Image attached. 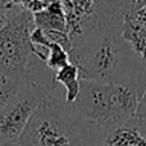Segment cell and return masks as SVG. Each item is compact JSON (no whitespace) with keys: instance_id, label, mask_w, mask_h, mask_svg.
I'll return each mask as SVG.
<instances>
[{"instance_id":"11","label":"cell","mask_w":146,"mask_h":146,"mask_svg":"<svg viewBox=\"0 0 146 146\" xmlns=\"http://www.w3.org/2000/svg\"><path fill=\"white\" fill-rule=\"evenodd\" d=\"M25 78H15L3 74L0 76V109L13 98Z\"/></svg>"},{"instance_id":"13","label":"cell","mask_w":146,"mask_h":146,"mask_svg":"<svg viewBox=\"0 0 146 146\" xmlns=\"http://www.w3.org/2000/svg\"><path fill=\"white\" fill-rule=\"evenodd\" d=\"M13 4H14V3H13V0H0V9L4 10V12L7 13V10L9 9Z\"/></svg>"},{"instance_id":"6","label":"cell","mask_w":146,"mask_h":146,"mask_svg":"<svg viewBox=\"0 0 146 146\" xmlns=\"http://www.w3.org/2000/svg\"><path fill=\"white\" fill-rule=\"evenodd\" d=\"M123 36L142 56L146 51V7L126 14L123 21Z\"/></svg>"},{"instance_id":"15","label":"cell","mask_w":146,"mask_h":146,"mask_svg":"<svg viewBox=\"0 0 146 146\" xmlns=\"http://www.w3.org/2000/svg\"><path fill=\"white\" fill-rule=\"evenodd\" d=\"M137 124H139V128H140V131H141V133L144 135V137L146 139V123L145 122H140L139 119H137Z\"/></svg>"},{"instance_id":"16","label":"cell","mask_w":146,"mask_h":146,"mask_svg":"<svg viewBox=\"0 0 146 146\" xmlns=\"http://www.w3.org/2000/svg\"><path fill=\"white\" fill-rule=\"evenodd\" d=\"M137 119L140 122H145L146 123V111H137Z\"/></svg>"},{"instance_id":"19","label":"cell","mask_w":146,"mask_h":146,"mask_svg":"<svg viewBox=\"0 0 146 146\" xmlns=\"http://www.w3.org/2000/svg\"><path fill=\"white\" fill-rule=\"evenodd\" d=\"M0 76H1V74H0Z\"/></svg>"},{"instance_id":"10","label":"cell","mask_w":146,"mask_h":146,"mask_svg":"<svg viewBox=\"0 0 146 146\" xmlns=\"http://www.w3.org/2000/svg\"><path fill=\"white\" fill-rule=\"evenodd\" d=\"M69 63H71V59H69L68 51L59 44L51 42L50 46H49V53L45 62V66L53 73H55Z\"/></svg>"},{"instance_id":"2","label":"cell","mask_w":146,"mask_h":146,"mask_svg":"<svg viewBox=\"0 0 146 146\" xmlns=\"http://www.w3.org/2000/svg\"><path fill=\"white\" fill-rule=\"evenodd\" d=\"M105 132L90 124L74 104L51 91L42 99L25 132L21 146H101Z\"/></svg>"},{"instance_id":"5","label":"cell","mask_w":146,"mask_h":146,"mask_svg":"<svg viewBox=\"0 0 146 146\" xmlns=\"http://www.w3.org/2000/svg\"><path fill=\"white\" fill-rule=\"evenodd\" d=\"M51 91L32 74L23 80L13 98L0 109V146L17 144L42 99Z\"/></svg>"},{"instance_id":"3","label":"cell","mask_w":146,"mask_h":146,"mask_svg":"<svg viewBox=\"0 0 146 146\" xmlns=\"http://www.w3.org/2000/svg\"><path fill=\"white\" fill-rule=\"evenodd\" d=\"M140 98L141 92L131 86L81 80L80 94L73 104L88 123L108 133L136 121Z\"/></svg>"},{"instance_id":"8","label":"cell","mask_w":146,"mask_h":146,"mask_svg":"<svg viewBox=\"0 0 146 146\" xmlns=\"http://www.w3.org/2000/svg\"><path fill=\"white\" fill-rule=\"evenodd\" d=\"M35 26L45 31H59L67 33L66 14L62 5V0L53 1L41 12L33 14Z\"/></svg>"},{"instance_id":"17","label":"cell","mask_w":146,"mask_h":146,"mask_svg":"<svg viewBox=\"0 0 146 146\" xmlns=\"http://www.w3.org/2000/svg\"><path fill=\"white\" fill-rule=\"evenodd\" d=\"M1 146H21V145L17 142V144H5V145H1Z\"/></svg>"},{"instance_id":"9","label":"cell","mask_w":146,"mask_h":146,"mask_svg":"<svg viewBox=\"0 0 146 146\" xmlns=\"http://www.w3.org/2000/svg\"><path fill=\"white\" fill-rule=\"evenodd\" d=\"M62 85L64 87V100L68 104H73L78 98L81 86L80 71L73 63L67 64L54 73L51 78V88Z\"/></svg>"},{"instance_id":"4","label":"cell","mask_w":146,"mask_h":146,"mask_svg":"<svg viewBox=\"0 0 146 146\" xmlns=\"http://www.w3.org/2000/svg\"><path fill=\"white\" fill-rule=\"evenodd\" d=\"M5 14L7 22L0 30V74L15 78L28 77L33 56L30 33L36 27L33 14L15 4Z\"/></svg>"},{"instance_id":"7","label":"cell","mask_w":146,"mask_h":146,"mask_svg":"<svg viewBox=\"0 0 146 146\" xmlns=\"http://www.w3.org/2000/svg\"><path fill=\"white\" fill-rule=\"evenodd\" d=\"M101 146H146V139L141 133L137 119L132 123L115 127L104 136Z\"/></svg>"},{"instance_id":"1","label":"cell","mask_w":146,"mask_h":146,"mask_svg":"<svg viewBox=\"0 0 146 146\" xmlns=\"http://www.w3.org/2000/svg\"><path fill=\"white\" fill-rule=\"evenodd\" d=\"M71 63L81 80L131 86L144 92L146 64L123 36V26L96 28L71 41Z\"/></svg>"},{"instance_id":"12","label":"cell","mask_w":146,"mask_h":146,"mask_svg":"<svg viewBox=\"0 0 146 146\" xmlns=\"http://www.w3.org/2000/svg\"><path fill=\"white\" fill-rule=\"evenodd\" d=\"M137 111H146V87L142 92L141 98H140V103H139V110Z\"/></svg>"},{"instance_id":"14","label":"cell","mask_w":146,"mask_h":146,"mask_svg":"<svg viewBox=\"0 0 146 146\" xmlns=\"http://www.w3.org/2000/svg\"><path fill=\"white\" fill-rule=\"evenodd\" d=\"M5 22H7V14H5L4 10L0 9V30H1V28L4 27Z\"/></svg>"},{"instance_id":"18","label":"cell","mask_w":146,"mask_h":146,"mask_svg":"<svg viewBox=\"0 0 146 146\" xmlns=\"http://www.w3.org/2000/svg\"><path fill=\"white\" fill-rule=\"evenodd\" d=\"M142 59H144V62H145V64H146V51L142 54Z\"/></svg>"}]
</instances>
